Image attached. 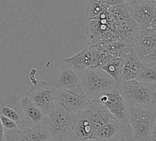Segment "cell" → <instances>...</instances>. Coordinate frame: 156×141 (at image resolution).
<instances>
[{"label": "cell", "instance_id": "cell-18", "mask_svg": "<svg viewBox=\"0 0 156 141\" xmlns=\"http://www.w3.org/2000/svg\"><path fill=\"white\" fill-rule=\"evenodd\" d=\"M101 46L114 57L123 58L134 50L133 41L130 39L117 40Z\"/></svg>", "mask_w": 156, "mask_h": 141}, {"label": "cell", "instance_id": "cell-17", "mask_svg": "<svg viewBox=\"0 0 156 141\" xmlns=\"http://www.w3.org/2000/svg\"><path fill=\"white\" fill-rule=\"evenodd\" d=\"M142 62L137 56L135 50L123 58L121 79L129 80L136 79L139 73Z\"/></svg>", "mask_w": 156, "mask_h": 141}, {"label": "cell", "instance_id": "cell-11", "mask_svg": "<svg viewBox=\"0 0 156 141\" xmlns=\"http://www.w3.org/2000/svg\"><path fill=\"white\" fill-rule=\"evenodd\" d=\"M96 101L102 104L117 120L126 121L127 103L117 87L102 94Z\"/></svg>", "mask_w": 156, "mask_h": 141}, {"label": "cell", "instance_id": "cell-8", "mask_svg": "<svg viewBox=\"0 0 156 141\" xmlns=\"http://www.w3.org/2000/svg\"><path fill=\"white\" fill-rule=\"evenodd\" d=\"M55 89L48 82L38 81L27 92V98L34 102L47 115L55 105Z\"/></svg>", "mask_w": 156, "mask_h": 141}, {"label": "cell", "instance_id": "cell-20", "mask_svg": "<svg viewBox=\"0 0 156 141\" xmlns=\"http://www.w3.org/2000/svg\"><path fill=\"white\" fill-rule=\"evenodd\" d=\"M94 131L88 119L78 114L73 131V140H93Z\"/></svg>", "mask_w": 156, "mask_h": 141}, {"label": "cell", "instance_id": "cell-7", "mask_svg": "<svg viewBox=\"0 0 156 141\" xmlns=\"http://www.w3.org/2000/svg\"><path fill=\"white\" fill-rule=\"evenodd\" d=\"M93 140H133L131 128L127 121L114 118L94 131Z\"/></svg>", "mask_w": 156, "mask_h": 141}, {"label": "cell", "instance_id": "cell-12", "mask_svg": "<svg viewBox=\"0 0 156 141\" xmlns=\"http://www.w3.org/2000/svg\"><path fill=\"white\" fill-rule=\"evenodd\" d=\"M129 5L131 18L140 28H150L152 22L155 20L156 2L151 0H142Z\"/></svg>", "mask_w": 156, "mask_h": 141}, {"label": "cell", "instance_id": "cell-5", "mask_svg": "<svg viewBox=\"0 0 156 141\" xmlns=\"http://www.w3.org/2000/svg\"><path fill=\"white\" fill-rule=\"evenodd\" d=\"M48 82L56 89L84 94L81 83V73L72 67L65 58H60L56 63Z\"/></svg>", "mask_w": 156, "mask_h": 141}, {"label": "cell", "instance_id": "cell-9", "mask_svg": "<svg viewBox=\"0 0 156 141\" xmlns=\"http://www.w3.org/2000/svg\"><path fill=\"white\" fill-rule=\"evenodd\" d=\"M90 102L84 94L59 89H55V102L69 112L79 114L88 106Z\"/></svg>", "mask_w": 156, "mask_h": 141}, {"label": "cell", "instance_id": "cell-19", "mask_svg": "<svg viewBox=\"0 0 156 141\" xmlns=\"http://www.w3.org/2000/svg\"><path fill=\"white\" fill-rule=\"evenodd\" d=\"M136 79L156 92V63H142Z\"/></svg>", "mask_w": 156, "mask_h": 141}, {"label": "cell", "instance_id": "cell-28", "mask_svg": "<svg viewBox=\"0 0 156 141\" xmlns=\"http://www.w3.org/2000/svg\"><path fill=\"white\" fill-rule=\"evenodd\" d=\"M152 2H156V0H151Z\"/></svg>", "mask_w": 156, "mask_h": 141}, {"label": "cell", "instance_id": "cell-27", "mask_svg": "<svg viewBox=\"0 0 156 141\" xmlns=\"http://www.w3.org/2000/svg\"><path fill=\"white\" fill-rule=\"evenodd\" d=\"M142 1V0H123V3H126L127 5H133L136 2H138Z\"/></svg>", "mask_w": 156, "mask_h": 141}, {"label": "cell", "instance_id": "cell-22", "mask_svg": "<svg viewBox=\"0 0 156 141\" xmlns=\"http://www.w3.org/2000/svg\"><path fill=\"white\" fill-rule=\"evenodd\" d=\"M109 5L100 0H88L86 16L88 20L94 19L108 9Z\"/></svg>", "mask_w": 156, "mask_h": 141}, {"label": "cell", "instance_id": "cell-3", "mask_svg": "<svg viewBox=\"0 0 156 141\" xmlns=\"http://www.w3.org/2000/svg\"><path fill=\"white\" fill-rule=\"evenodd\" d=\"M76 119L77 114L62 109L55 102L54 108L45 119L52 140H73Z\"/></svg>", "mask_w": 156, "mask_h": 141}, {"label": "cell", "instance_id": "cell-26", "mask_svg": "<svg viewBox=\"0 0 156 141\" xmlns=\"http://www.w3.org/2000/svg\"><path fill=\"white\" fill-rule=\"evenodd\" d=\"M1 140H4V129L0 122V141Z\"/></svg>", "mask_w": 156, "mask_h": 141}, {"label": "cell", "instance_id": "cell-6", "mask_svg": "<svg viewBox=\"0 0 156 141\" xmlns=\"http://www.w3.org/2000/svg\"><path fill=\"white\" fill-rule=\"evenodd\" d=\"M133 45L142 63H156V29H140L134 38Z\"/></svg>", "mask_w": 156, "mask_h": 141}, {"label": "cell", "instance_id": "cell-2", "mask_svg": "<svg viewBox=\"0 0 156 141\" xmlns=\"http://www.w3.org/2000/svg\"><path fill=\"white\" fill-rule=\"evenodd\" d=\"M84 95L90 101H96L102 94L116 88V81L101 68H89L81 73Z\"/></svg>", "mask_w": 156, "mask_h": 141}, {"label": "cell", "instance_id": "cell-25", "mask_svg": "<svg viewBox=\"0 0 156 141\" xmlns=\"http://www.w3.org/2000/svg\"><path fill=\"white\" fill-rule=\"evenodd\" d=\"M100 1L106 3V4L108 5H114L123 3V0H100Z\"/></svg>", "mask_w": 156, "mask_h": 141}, {"label": "cell", "instance_id": "cell-14", "mask_svg": "<svg viewBox=\"0 0 156 141\" xmlns=\"http://www.w3.org/2000/svg\"><path fill=\"white\" fill-rule=\"evenodd\" d=\"M99 49L100 47L98 44H91L76 54L65 58V60L76 70L82 73L87 69L96 68Z\"/></svg>", "mask_w": 156, "mask_h": 141}, {"label": "cell", "instance_id": "cell-4", "mask_svg": "<svg viewBox=\"0 0 156 141\" xmlns=\"http://www.w3.org/2000/svg\"><path fill=\"white\" fill-rule=\"evenodd\" d=\"M117 89L129 105L156 108V92H153L136 79L117 82Z\"/></svg>", "mask_w": 156, "mask_h": 141}, {"label": "cell", "instance_id": "cell-1", "mask_svg": "<svg viewBox=\"0 0 156 141\" xmlns=\"http://www.w3.org/2000/svg\"><path fill=\"white\" fill-rule=\"evenodd\" d=\"M126 121L131 128L133 140H156V108L127 104Z\"/></svg>", "mask_w": 156, "mask_h": 141}, {"label": "cell", "instance_id": "cell-24", "mask_svg": "<svg viewBox=\"0 0 156 141\" xmlns=\"http://www.w3.org/2000/svg\"><path fill=\"white\" fill-rule=\"evenodd\" d=\"M36 73H37L36 69H32V70H30V73H29V79H30V82H32L33 85H34V84H36L37 82H38V81L36 79V77H35V76H36Z\"/></svg>", "mask_w": 156, "mask_h": 141}, {"label": "cell", "instance_id": "cell-16", "mask_svg": "<svg viewBox=\"0 0 156 141\" xmlns=\"http://www.w3.org/2000/svg\"><path fill=\"white\" fill-rule=\"evenodd\" d=\"M20 103L24 115L32 125H40L45 122L47 115L29 98L25 96L23 99H20Z\"/></svg>", "mask_w": 156, "mask_h": 141}, {"label": "cell", "instance_id": "cell-13", "mask_svg": "<svg viewBox=\"0 0 156 141\" xmlns=\"http://www.w3.org/2000/svg\"><path fill=\"white\" fill-rule=\"evenodd\" d=\"M4 140H52L46 123L4 133Z\"/></svg>", "mask_w": 156, "mask_h": 141}, {"label": "cell", "instance_id": "cell-10", "mask_svg": "<svg viewBox=\"0 0 156 141\" xmlns=\"http://www.w3.org/2000/svg\"><path fill=\"white\" fill-rule=\"evenodd\" d=\"M0 114L12 119L20 128L33 126L24 115L20 99L16 95L0 98Z\"/></svg>", "mask_w": 156, "mask_h": 141}, {"label": "cell", "instance_id": "cell-23", "mask_svg": "<svg viewBox=\"0 0 156 141\" xmlns=\"http://www.w3.org/2000/svg\"><path fill=\"white\" fill-rule=\"evenodd\" d=\"M0 122L4 129V133L12 132V131H15L20 128L19 126L14 121L5 116L2 115V114H0Z\"/></svg>", "mask_w": 156, "mask_h": 141}, {"label": "cell", "instance_id": "cell-21", "mask_svg": "<svg viewBox=\"0 0 156 141\" xmlns=\"http://www.w3.org/2000/svg\"><path fill=\"white\" fill-rule=\"evenodd\" d=\"M122 64H123V58L112 56L108 60V62L101 69L111 76L117 83L121 79Z\"/></svg>", "mask_w": 156, "mask_h": 141}, {"label": "cell", "instance_id": "cell-15", "mask_svg": "<svg viewBox=\"0 0 156 141\" xmlns=\"http://www.w3.org/2000/svg\"><path fill=\"white\" fill-rule=\"evenodd\" d=\"M79 114L88 119L94 131L115 118L102 104L97 101H91L88 106Z\"/></svg>", "mask_w": 156, "mask_h": 141}]
</instances>
